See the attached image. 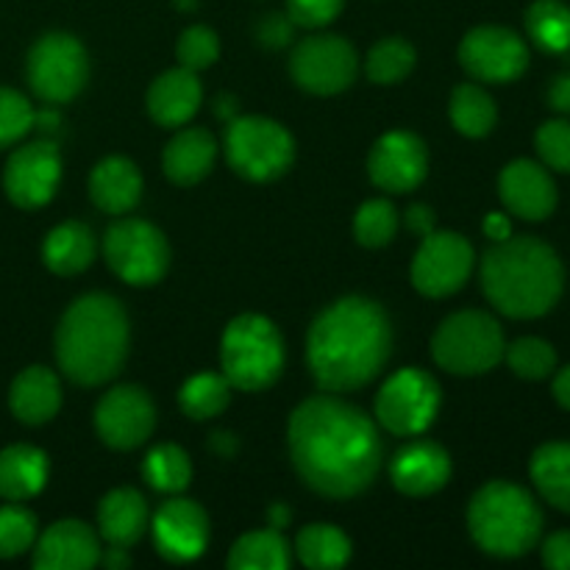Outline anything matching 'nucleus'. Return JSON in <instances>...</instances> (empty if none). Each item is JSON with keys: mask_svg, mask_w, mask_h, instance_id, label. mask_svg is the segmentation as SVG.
<instances>
[{"mask_svg": "<svg viewBox=\"0 0 570 570\" xmlns=\"http://www.w3.org/2000/svg\"><path fill=\"white\" fill-rule=\"evenodd\" d=\"M289 454L306 488L326 499H351L376 479L384 449L360 406L337 395H315L289 417Z\"/></svg>", "mask_w": 570, "mask_h": 570, "instance_id": "1", "label": "nucleus"}, {"mask_svg": "<svg viewBox=\"0 0 570 570\" xmlns=\"http://www.w3.org/2000/svg\"><path fill=\"white\" fill-rule=\"evenodd\" d=\"M393 328L376 301L348 295L323 309L306 337V362L317 387L348 393L365 387L390 360Z\"/></svg>", "mask_w": 570, "mask_h": 570, "instance_id": "2", "label": "nucleus"}, {"mask_svg": "<svg viewBox=\"0 0 570 570\" xmlns=\"http://www.w3.org/2000/svg\"><path fill=\"white\" fill-rule=\"evenodd\" d=\"M482 289L507 317L529 321L551 312L566 287V271L554 248L534 237H507L482 259Z\"/></svg>", "mask_w": 570, "mask_h": 570, "instance_id": "3", "label": "nucleus"}, {"mask_svg": "<svg viewBox=\"0 0 570 570\" xmlns=\"http://www.w3.org/2000/svg\"><path fill=\"white\" fill-rule=\"evenodd\" d=\"M126 354L128 317L117 298L89 293L61 315L56 328V362L72 384H106L120 373Z\"/></svg>", "mask_w": 570, "mask_h": 570, "instance_id": "4", "label": "nucleus"}, {"mask_svg": "<svg viewBox=\"0 0 570 570\" xmlns=\"http://www.w3.org/2000/svg\"><path fill=\"white\" fill-rule=\"evenodd\" d=\"M468 529L484 554L515 560L538 546L543 512L529 490L512 482H490L468 507Z\"/></svg>", "mask_w": 570, "mask_h": 570, "instance_id": "5", "label": "nucleus"}, {"mask_svg": "<svg viewBox=\"0 0 570 570\" xmlns=\"http://www.w3.org/2000/svg\"><path fill=\"white\" fill-rule=\"evenodd\" d=\"M223 376L232 387L256 393L271 387L284 367V340L262 315H239L223 332Z\"/></svg>", "mask_w": 570, "mask_h": 570, "instance_id": "6", "label": "nucleus"}, {"mask_svg": "<svg viewBox=\"0 0 570 570\" xmlns=\"http://www.w3.org/2000/svg\"><path fill=\"white\" fill-rule=\"evenodd\" d=\"M504 332L488 312H454L432 337V356L454 376H482L504 360Z\"/></svg>", "mask_w": 570, "mask_h": 570, "instance_id": "7", "label": "nucleus"}, {"mask_svg": "<svg viewBox=\"0 0 570 570\" xmlns=\"http://www.w3.org/2000/svg\"><path fill=\"white\" fill-rule=\"evenodd\" d=\"M228 165L248 181H273L295 159V142L282 122L271 117H234L226 128Z\"/></svg>", "mask_w": 570, "mask_h": 570, "instance_id": "8", "label": "nucleus"}, {"mask_svg": "<svg viewBox=\"0 0 570 570\" xmlns=\"http://www.w3.org/2000/svg\"><path fill=\"white\" fill-rule=\"evenodd\" d=\"M104 254L115 276L131 287H150L161 282L170 267V248L165 234L150 223L128 217L106 228Z\"/></svg>", "mask_w": 570, "mask_h": 570, "instance_id": "9", "label": "nucleus"}, {"mask_svg": "<svg viewBox=\"0 0 570 570\" xmlns=\"http://www.w3.org/2000/svg\"><path fill=\"white\" fill-rule=\"evenodd\" d=\"M440 384L421 367H401L376 395V417L390 434L415 438L432 426L440 410Z\"/></svg>", "mask_w": 570, "mask_h": 570, "instance_id": "10", "label": "nucleus"}, {"mask_svg": "<svg viewBox=\"0 0 570 570\" xmlns=\"http://www.w3.org/2000/svg\"><path fill=\"white\" fill-rule=\"evenodd\" d=\"M28 83L48 104H67L87 83V50L70 33H45L28 53Z\"/></svg>", "mask_w": 570, "mask_h": 570, "instance_id": "11", "label": "nucleus"}, {"mask_svg": "<svg viewBox=\"0 0 570 570\" xmlns=\"http://www.w3.org/2000/svg\"><path fill=\"white\" fill-rule=\"evenodd\" d=\"M360 59L348 39L337 33H315L298 42L289 56L295 83L312 95H337L354 83Z\"/></svg>", "mask_w": 570, "mask_h": 570, "instance_id": "12", "label": "nucleus"}, {"mask_svg": "<svg viewBox=\"0 0 570 570\" xmlns=\"http://www.w3.org/2000/svg\"><path fill=\"white\" fill-rule=\"evenodd\" d=\"M471 243L454 232H432L423 237L412 259V284L429 298H445L465 287L473 271Z\"/></svg>", "mask_w": 570, "mask_h": 570, "instance_id": "13", "label": "nucleus"}, {"mask_svg": "<svg viewBox=\"0 0 570 570\" xmlns=\"http://www.w3.org/2000/svg\"><path fill=\"white\" fill-rule=\"evenodd\" d=\"M460 65L488 83H510L529 67V48L515 31L501 26H479L462 39Z\"/></svg>", "mask_w": 570, "mask_h": 570, "instance_id": "14", "label": "nucleus"}, {"mask_svg": "<svg viewBox=\"0 0 570 570\" xmlns=\"http://www.w3.org/2000/svg\"><path fill=\"white\" fill-rule=\"evenodd\" d=\"M61 178L59 148L50 139H37L9 156L3 170V189L20 209H39L53 198Z\"/></svg>", "mask_w": 570, "mask_h": 570, "instance_id": "15", "label": "nucleus"}, {"mask_svg": "<svg viewBox=\"0 0 570 570\" xmlns=\"http://www.w3.org/2000/svg\"><path fill=\"white\" fill-rule=\"evenodd\" d=\"M156 426V410L150 395L142 387L122 384V387L109 390L98 401L95 410V429L98 438L109 449L131 451L150 438Z\"/></svg>", "mask_w": 570, "mask_h": 570, "instance_id": "16", "label": "nucleus"}, {"mask_svg": "<svg viewBox=\"0 0 570 570\" xmlns=\"http://www.w3.org/2000/svg\"><path fill=\"white\" fill-rule=\"evenodd\" d=\"M367 173L384 193H412L429 173L426 145L410 131L384 134L367 156Z\"/></svg>", "mask_w": 570, "mask_h": 570, "instance_id": "17", "label": "nucleus"}, {"mask_svg": "<svg viewBox=\"0 0 570 570\" xmlns=\"http://www.w3.org/2000/svg\"><path fill=\"white\" fill-rule=\"evenodd\" d=\"M154 546L165 560L193 562L198 560L209 543V521L195 501L173 499L159 507L150 523Z\"/></svg>", "mask_w": 570, "mask_h": 570, "instance_id": "18", "label": "nucleus"}, {"mask_svg": "<svg viewBox=\"0 0 570 570\" xmlns=\"http://www.w3.org/2000/svg\"><path fill=\"white\" fill-rule=\"evenodd\" d=\"M100 562V543L81 521H59L33 543V568L39 570H89Z\"/></svg>", "mask_w": 570, "mask_h": 570, "instance_id": "19", "label": "nucleus"}, {"mask_svg": "<svg viewBox=\"0 0 570 570\" xmlns=\"http://www.w3.org/2000/svg\"><path fill=\"white\" fill-rule=\"evenodd\" d=\"M499 193L507 209L523 220H546L557 206V187L549 173L529 159H515L501 170Z\"/></svg>", "mask_w": 570, "mask_h": 570, "instance_id": "20", "label": "nucleus"}, {"mask_svg": "<svg viewBox=\"0 0 570 570\" xmlns=\"http://www.w3.org/2000/svg\"><path fill=\"white\" fill-rule=\"evenodd\" d=\"M390 476L404 495H432L449 484L451 460L443 445L432 440H417L393 456Z\"/></svg>", "mask_w": 570, "mask_h": 570, "instance_id": "21", "label": "nucleus"}, {"mask_svg": "<svg viewBox=\"0 0 570 570\" xmlns=\"http://www.w3.org/2000/svg\"><path fill=\"white\" fill-rule=\"evenodd\" d=\"M204 100V89H200L198 76L187 67H176L167 70L150 83L148 89V115L154 117L159 126L178 128L195 117Z\"/></svg>", "mask_w": 570, "mask_h": 570, "instance_id": "22", "label": "nucleus"}, {"mask_svg": "<svg viewBox=\"0 0 570 570\" xmlns=\"http://www.w3.org/2000/svg\"><path fill=\"white\" fill-rule=\"evenodd\" d=\"M9 406L11 415L26 426H42V423L53 421L61 406V387L56 373L42 365L26 367L11 382Z\"/></svg>", "mask_w": 570, "mask_h": 570, "instance_id": "23", "label": "nucleus"}, {"mask_svg": "<svg viewBox=\"0 0 570 570\" xmlns=\"http://www.w3.org/2000/svg\"><path fill=\"white\" fill-rule=\"evenodd\" d=\"M89 198L106 215H126L142 198V176L137 165L122 156L98 161L89 176Z\"/></svg>", "mask_w": 570, "mask_h": 570, "instance_id": "24", "label": "nucleus"}, {"mask_svg": "<svg viewBox=\"0 0 570 570\" xmlns=\"http://www.w3.org/2000/svg\"><path fill=\"white\" fill-rule=\"evenodd\" d=\"M217 145L206 128H184L176 137L167 142L161 165H165V176L178 187H193L200 178L209 176L212 165H215Z\"/></svg>", "mask_w": 570, "mask_h": 570, "instance_id": "25", "label": "nucleus"}, {"mask_svg": "<svg viewBox=\"0 0 570 570\" xmlns=\"http://www.w3.org/2000/svg\"><path fill=\"white\" fill-rule=\"evenodd\" d=\"M98 527L106 543L128 549L148 529V501L134 488L111 490L98 507Z\"/></svg>", "mask_w": 570, "mask_h": 570, "instance_id": "26", "label": "nucleus"}, {"mask_svg": "<svg viewBox=\"0 0 570 570\" xmlns=\"http://www.w3.org/2000/svg\"><path fill=\"white\" fill-rule=\"evenodd\" d=\"M48 482V456L33 445L17 443L0 451V499L28 501Z\"/></svg>", "mask_w": 570, "mask_h": 570, "instance_id": "27", "label": "nucleus"}, {"mask_svg": "<svg viewBox=\"0 0 570 570\" xmlns=\"http://www.w3.org/2000/svg\"><path fill=\"white\" fill-rule=\"evenodd\" d=\"M42 259L56 276H76L95 259V234L83 223H61L45 237Z\"/></svg>", "mask_w": 570, "mask_h": 570, "instance_id": "28", "label": "nucleus"}, {"mask_svg": "<svg viewBox=\"0 0 570 570\" xmlns=\"http://www.w3.org/2000/svg\"><path fill=\"white\" fill-rule=\"evenodd\" d=\"M534 488L557 510L570 512V443H546L534 451L532 465Z\"/></svg>", "mask_w": 570, "mask_h": 570, "instance_id": "29", "label": "nucleus"}, {"mask_svg": "<svg viewBox=\"0 0 570 570\" xmlns=\"http://www.w3.org/2000/svg\"><path fill=\"white\" fill-rule=\"evenodd\" d=\"M228 568L234 570H287L289 546L278 529L248 532L228 551Z\"/></svg>", "mask_w": 570, "mask_h": 570, "instance_id": "30", "label": "nucleus"}, {"mask_svg": "<svg viewBox=\"0 0 570 570\" xmlns=\"http://www.w3.org/2000/svg\"><path fill=\"white\" fill-rule=\"evenodd\" d=\"M295 554L312 570L343 568L351 560V540L332 523H312L298 532Z\"/></svg>", "mask_w": 570, "mask_h": 570, "instance_id": "31", "label": "nucleus"}, {"mask_svg": "<svg viewBox=\"0 0 570 570\" xmlns=\"http://www.w3.org/2000/svg\"><path fill=\"white\" fill-rule=\"evenodd\" d=\"M449 111L456 131L471 139L488 137L495 128V120H499L493 98L482 87H476V83H460L454 95H451Z\"/></svg>", "mask_w": 570, "mask_h": 570, "instance_id": "32", "label": "nucleus"}, {"mask_svg": "<svg viewBox=\"0 0 570 570\" xmlns=\"http://www.w3.org/2000/svg\"><path fill=\"white\" fill-rule=\"evenodd\" d=\"M527 31L546 53L570 48V6L562 0H534L527 11Z\"/></svg>", "mask_w": 570, "mask_h": 570, "instance_id": "33", "label": "nucleus"}, {"mask_svg": "<svg viewBox=\"0 0 570 570\" xmlns=\"http://www.w3.org/2000/svg\"><path fill=\"white\" fill-rule=\"evenodd\" d=\"M142 476L159 493L176 495L187 490L189 479H193V465H189V456L184 454V449L165 443L150 449V454L145 456Z\"/></svg>", "mask_w": 570, "mask_h": 570, "instance_id": "34", "label": "nucleus"}, {"mask_svg": "<svg viewBox=\"0 0 570 570\" xmlns=\"http://www.w3.org/2000/svg\"><path fill=\"white\" fill-rule=\"evenodd\" d=\"M228 399H232V384L217 373H198L178 393L184 415H189L193 421H209V417L220 415L228 406Z\"/></svg>", "mask_w": 570, "mask_h": 570, "instance_id": "35", "label": "nucleus"}, {"mask_svg": "<svg viewBox=\"0 0 570 570\" xmlns=\"http://www.w3.org/2000/svg\"><path fill=\"white\" fill-rule=\"evenodd\" d=\"M415 67V48L401 37H387L371 48L365 59V72L373 83H390L404 81Z\"/></svg>", "mask_w": 570, "mask_h": 570, "instance_id": "36", "label": "nucleus"}, {"mask_svg": "<svg viewBox=\"0 0 570 570\" xmlns=\"http://www.w3.org/2000/svg\"><path fill=\"white\" fill-rule=\"evenodd\" d=\"M395 228H399V215H395V206L384 198H373L362 204L354 217V234L365 248L387 245L395 237Z\"/></svg>", "mask_w": 570, "mask_h": 570, "instance_id": "37", "label": "nucleus"}, {"mask_svg": "<svg viewBox=\"0 0 570 570\" xmlns=\"http://www.w3.org/2000/svg\"><path fill=\"white\" fill-rule=\"evenodd\" d=\"M507 362L515 371V376L529 379V382H540V379L551 376L557 367V354L546 340L540 337H521L504 351Z\"/></svg>", "mask_w": 570, "mask_h": 570, "instance_id": "38", "label": "nucleus"}, {"mask_svg": "<svg viewBox=\"0 0 570 570\" xmlns=\"http://www.w3.org/2000/svg\"><path fill=\"white\" fill-rule=\"evenodd\" d=\"M37 543V518L17 501L0 507V560L26 554Z\"/></svg>", "mask_w": 570, "mask_h": 570, "instance_id": "39", "label": "nucleus"}, {"mask_svg": "<svg viewBox=\"0 0 570 570\" xmlns=\"http://www.w3.org/2000/svg\"><path fill=\"white\" fill-rule=\"evenodd\" d=\"M33 106L17 89L0 87V148H9L33 128Z\"/></svg>", "mask_w": 570, "mask_h": 570, "instance_id": "40", "label": "nucleus"}, {"mask_svg": "<svg viewBox=\"0 0 570 570\" xmlns=\"http://www.w3.org/2000/svg\"><path fill=\"white\" fill-rule=\"evenodd\" d=\"M176 53L181 67H187V70H206V67L215 65V59L220 56V39H217V33L212 31V28L193 26L178 37Z\"/></svg>", "mask_w": 570, "mask_h": 570, "instance_id": "41", "label": "nucleus"}, {"mask_svg": "<svg viewBox=\"0 0 570 570\" xmlns=\"http://www.w3.org/2000/svg\"><path fill=\"white\" fill-rule=\"evenodd\" d=\"M538 154L551 170L570 173V122L566 120H549L538 128Z\"/></svg>", "mask_w": 570, "mask_h": 570, "instance_id": "42", "label": "nucleus"}, {"mask_svg": "<svg viewBox=\"0 0 570 570\" xmlns=\"http://www.w3.org/2000/svg\"><path fill=\"white\" fill-rule=\"evenodd\" d=\"M345 0H287V14L295 26L323 28L343 11Z\"/></svg>", "mask_w": 570, "mask_h": 570, "instance_id": "43", "label": "nucleus"}, {"mask_svg": "<svg viewBox=\"0 0 570 570\" xmlns=\"http://www.w3.org/2000/svg\"><path fill=\"white\" fill-rule=\"evenodd\" d=\"M293 26L295 22L289 20V14H271L267 20H262L259 39L265 45H271V48H282V45H287L293 39Z\"/></svg>", "mask_w": 570, "mask_h": 570, "instance_id": "44", "label": "nucleus"}, {"mask_svg": "<svg viewBox=\"0 0 570 570\" xmlns=\"http://www.w3.org/2000/svg\"><path fill=\"white\" fill-rule=\"evenodd\" d=\"M543 566L551 570H570V532H557L546 540Z\"/></svg>", "mask_w": 570, "mask_h": 570, "instance_id": "45", "label": "nucleus"}, {"mask_svg": "<svg viewBox=\"0 0 570 570\" xmlns=\"http://www.w3.org/2000/svg\"><path fill=\"white\" fill-rule=\"evenodd\" d=\"M549 104L551 109L562 111V115H570V72H562L551 81L549 87Z\"/></svg>", "mask_w": 570, "mask_h": 570, "instance_id": "46", "label": "nucleus"}, {"mask_svg": "<svg viewBox=\"0 0 570 570\" xmlns=\"http://www.w3.org/2000/svg\"><path fill=\"white\" fill-rule=\"evenodd\" d=\"M406 226L421 234V237H426V234L434 232V212L426 204L410 206V212H406Z\"/></svg>", "mask_w": 570, "mask_h": 570, "instance_id": "47", "label": "nucleus"}, {"mask_svg": "<svg viewBox=\"0 0 570 570\" xmlns=\"http://www.w3.org/2000/svg\"><path fill=\"white\" fill-rule=\"evenodd\" d=\"M484 234H488L490 239H495V243L510 237L512 226L510 220H507V215H501V212H490V215L484 217Z\"/></svg>", "mask_w": 570, "mask_h": 570, "instance_id": "48", "label": "nucleus"}, {"mask_svg": "<svg viewBox=\"0 0 570 570\" xmlns=\"http://www.w3.org/2000/svg\"><path fill=\"white\" fill-rule=\"evenodd\" d=\"M554 399H557V404L566 406V410H570V365L562 367V371L557 373V379H554Z\"/></svg>", "mask_w": 570, "mask_h": 570, "instance_id": "49", "label": "nucleus"}, {"mask_svg": "<svg viewBox=\"0 0 570 570\" xmlns=\"http://www.w3.org/2000/svg\"><path fill=\"white\" fill-rule=\"evenodd\" d=\"M100 562H104L106 568L117 570V568H128L131 566V557H128L126 549H120V546H111L106 554H100Z\"/></svg>", "mask_w": 570, "mask_h": 570, "instance_id": "50", "label": "nucleus"}, {"mask_svg": "<svg viewBox=\"0 0 570 570\" xmlns=\"http://www.w3.org/2000/svg\"><path fill=\"white\" fill-rule=\"evenodd\" d=\"M215 115H220L223 120H234V117H237V100H234L232 95H220V98L215 100Z\"/></svg>", "mask_w": 570, "mask_h": 570, "instance_id": "51", "label": "nucleus"}, {"mask_svg": "<svg viewBox=\"0 0 570 570\" xmlns=\"http://www.w3.org/2000/svg\"><path fill=\"white\" fill-rule=\"evenodd\" d=\"M267 521H271V529H278V532H282L289 523V510L284 504H273L271 510H267Z\"/></svg>", "mask_w": 570, "mask_h": 570, "instance_id": "52", "label": "nucleus"}, {"mask_svg": "<svg viewBox=\"0 0 570 570\" xmlns=\"http://www.w3.org/2000/svg\"><path fill=\"white\" fill-rule=\"evenodd\" d=\"M234 438L228 432H217V434H212V449L217 451V454H223V456H228L234 451Z\"/></svg>", "mask_w": 570, "mask_h": 570, "instance_id": "53", "label": "nucleus"}, {"mask_svg": "<svg viewBox=\"0 0 570 570\" xmlns=\"http://www.w3.org/2000/svg\"><path fill=\"white\" fill-rule=\"evenodd\" d=\"M178 6H181V9H193L195 3H198V0H176Z\"/></svg>", "mask_w": 570, "mask_h": 570, "instance_id": "54", "label": "nucleus"}]
</instances>
